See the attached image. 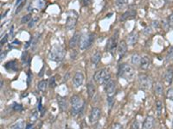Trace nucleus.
I'll return each instance as SVG.
<instances>
[{"label":"nucleus","mask_w":173,"mask_h":129,"mask_svg":"<svg viewBox=\"0 0 173 129\" xmlns=\"http://www.w3.org/2000/svg\"><path fill=\"white\" fill-rule=\"evenodd\" d=\"M47 87H48V81H46V80H42L37 84L38 90L42 92H44L47 90Z\"/></svg>","instance_id":"obj_24"},{"label":"nucleus","mask_w":173,"mask_h":129,"mask_svg":"<svg viewBox=\"0 0 173 129\" xmlns=\"http://www.w3.org/2000/svg\"><path fill=\"white\" fill-rule=\"evenodd\" d=\"M118 75L126 81H133L135 78V71L131 65L124 63L119 66Z\"/></svg>","instance_id":"obj_1"},{"label":"nucleus","mask_w":173,"mask_h":129,"mask_svg":"<svg viewBox=\"0 0 173 129\" xmlns=\"http://www.w3.org/2000/svg\"><path fill=\"white\" fill-rule=\"evenodd\" d=\"M164 79L165 82L168 84H171L172 83L173 80V70L172 69H168L165 72V76H164Z\"/></svg>","instance_id":"obj_19"},{"label":"nucleus","mask_w":173,"mask_h":129,"mask_svg":"<svg viewBox=\"0 0 173 129\" xmlns=\"http://www.w3.org/2000/svg\"><path fill=\"white\" fill-rule=\"evenodd\" d=\"M135 16H136V10L135 9H129V10L125 11V13L121 16L120 21L123 22V21H125L126 19L133 18V17H134Z\"/></svg>","instance_id":"obj_18"},{"label":"nucleus","mask_w":173,"mask_h":129,"mask_svg":"<svg viewBox=\"0 0 173 129\" xmlns=\"http://www.w3.org/2000/svg\"><path fill=\"white\" fill-rule=\"evenodd\" d=\"M31 128H32V125H28V126H27V128H26V129H30Z\"/></svg>","instance_id":"obj_46"},{"label":"nucleus","mask_w":173,"mask_h":129,"mask_svg":"<svg viewBox=\"0 0 173 129\" xmlns=\"http://www.w3.org/2000/svg\"><path fill=\"white\" fill-rule=\"evenodd\" d=\"M169 26L172 28H173V13L169 17Z\"/></svg>","instance_id":"obj_34"},{"label":"nucleus","mask_w":173,"mask_h":129,"mask_svg":"<svg viewBox=\"0 0 173 129\" xmlns=\"http://www.w3.org/2000/svg\"><path fill=\"white\" fill-rule=\"evenodd\" d=\"M81 2H82V4L84 6H88L91 4L92 0H81Z\"/></svg>","instance_id":"obj_38"},{"label":"nucleus","mask_w":173,"mask_h":129,"mask_svg":"<svg viewBox=\"0 0 173 129\" xmlns=\"http://www.w3.org/2000/svg\"><path fill=\"white\" fill-rule=\"evenodd\" d=\"M22 109H23V108H22V106H21L20 104H17V103L14 104V110L20 111Z\"/></svg>","instance_id":"obj_36"},{"label":"nucleus","mask_w":173,"mask_h":129,"mask_svg":"<svg viewBox=\"0 0 173 129\" xmlns=\"http://www.w3.org/2000/svg\"><path fill=\"white\" fill-rule=\"evenodd\" d=\"M164 1H166V2H167V1H169V0H164Z\"/></svg>","instance_id":"obj_48"},{"label":"nucleus","mask_w":173,"mask_h":129,"mask_svg":"<svg viewBox=\"0 0 173 129\" xmlns=\"http://www.w3.org/2000/svg\"><path fill=\"white\" fill-rule=\"evenodd\" d=\"M80 40H81V35H80V33L76 32L69 41V47L75 48L78 45V43L80 42Z\"/></svg>","instance_id":"obj_14"},{"label":"nucleus","mask_w":173,"mask_h":129,"mask_svg":"<svg viewBox=\"0 0 173 129\" xmlns=\"http://www.w3.org/2000/svg\"><path fill=\"white\" fill-rule=\"evenodd\" d=\"M166 96H167V97H168L170 100L173 101V88H171V89H169V90L167 91Z\"/></svg>","instance_id":"obj_31"},{"label":"nucleus","mask_w":173,"mask_h":129,"mask_svg":"<svg viewBox=\"0 0 173 129\" xmlns=\"http://www.w3.org/2000/svg\"><path fill=\"white\" fill-rule=\"evenodd\" d=\"M38 21V18L37 17H34V18H32L30 21H29V24H28V27H29V28H33L35 25H36V23H37V22Z\"/></svg>","instance_id":"obj_30"},{"label":"nucleus","mask_w":173,"mask_h":129,"mask_svg":"<svg viewBox=\"0 0 173 129\" xmlns=\"http://www.w3.org/2000/svg\"><path fill=\"white\" fill-rule=\"evenodd\" d=\"M116 4L119 6H121L124 4V1L123 0H116Z\"/></svg>","instance_id":"obj_42"},{"label":"nucleus","mask_w":173,"mask_h":129,"mask_svg":"<svg viewBox=\"0 0 173 129\" xmlns=\"http://www.w3.org/2000/svg\"><path fill=\"white\" fill-rule=\"evenodd\" d=\"M49 85H50V87H53V88L56 86V83H55V78H50V84H49Z\"/></svg>","instance_id":"obj_39"},{"label":"nucleus","mask_w":173,"mask_h":129,"mask_svg":"<svg viewBox=\"0 0 173 129\" xmlns=\"http://www.w3.org/2000/svg\"><path fill=\"white\" fill-rule=\"evenodd\" d=\"M154 92L158 96H162L163 93V86L161 83H157L154 85Z\"/></svg>","instance_id":"obj_20"},{"label":"nucleus","mask_w":173,"mask_h":129,"mask_svg":"<svg viewBox=\"0 0 173 129\" xmlns=\"http://www.w3.org/2000/svg\"><path fill=\"white\" fill-rule=\"evenodd\" d=\"M139 40V33L136 31V30H133V32H131L128 36H127V44L130 45V46H134L135 44L137 43Z\"/></svg>","instance_id":"obj_10"},{"label":"nucleus","mask_w":173,"mask_h":129,"mask_svg":"<svg viewBox=\"0 0 173 129\" xmlns=\"http://www.w3.org/2000/svg\"><path fill=\"white\" fill-rule=\"evenodd\" d=\"M118 37H119V31L116 30L114 36L108 40V41L106 43V51L113 52L114 50H115V48L117 47V44H118Z\"/></svg>","instance_id":"obj_7"},{"label":"nucleus","mask_w":173,"mask_h":129,"mask_svg":"<svg viewBox=\"0 0 173 129\" xmlns=\"http://www.w3.org/2000/svg\"><path fill=\"white\" fill-rule=\"evenodd\" d=\"M126 51H127V43L125 41H121L118 46V54L119 58H122L126 54Z\"/></svg>","instance_id":"obj_12"},{"label":"nucleus","mask_w":173,"mask_h":129,"mask_svg":"<svg viewBox=\"0 0 173 129\" xmlns=\"http://www.w3.org/2000/svg\"><path fill=\"white\" fill-rule=\"evenodd\" d=\"M154 124V118L152 116H147L142 125V129H152Z\"/></svg>","instance_id":"obj_15"},{"label":"nucleus","mask_w":173,"mask_h":129,"mask_svg":"<svg viewBox=\"0 0 173 129\" xmlns=\"http://www.w3.org/2000/svg\"><path fill=\"white\" fill-rule=\"evenodd\" d=\"M37 119V113H36V111H34L32 114H31V116H30V120L32 122H35Z\"/></svg>","instance_id":"obj_32"},{"label":"nucleus","mask_w":173,"mask_h":129,"mask_svg":"<svg viewBox=\"0 0 173 129\" xmlns=\"http://www.w3.org/2000/svg\"><path fill=\"white\" fill-rule=\"evenodd\" d=\"M116 85L115 82L113 80H110L108 83L106 84V93L107 97H114V93H115Z\"/></svg>","instance_id":"obj_9"},{"label":"nucleus","mask_w":173,"mask_h":129,"mask_svg":"<svg viewBox=\"0 0 173 129\" xmlns=\"http://www.w3.org/2000/svg\"><path fill=\"white\" fill-rule=\"evenodd\" d=\"M57 102L59 108L62 111H66L67 109V103L66 99L61 96H57Z\"/></svg>","instance_id":"obj_16"},{"label":"nucleus","mask_w":173,"mask_h":129,"mask_svg":"<svg viewBox=\"0 0 173 129\" xmlns=\"http://www.w3.org/2000/svg\"><path fill=\"white\" fill-rule=\"evenodd\" d=\"M172 128H173V126H172Z\"/></svg>","instance_id":"obj_49"},{"label":"nucleus","mask_w":173,"mask_h":129,"mask_svg":"<svg viewBox=\"0 0 173 129\" xmlns=\"http://www.w3.org/2000/svg\"><path fill=\"white\" fill-rule=\"evenodd\" d=\"M65 50L64 48L60 45H56L52 47L48 54V59L50 60L56 61V62H61L65 57Z\"/></svg>","instance_id":"obj_2"},{"label":"nucleus","mask_w":173,"mask_h":129,"mask_svg":"<svg viewBox=\"0 0 173 129\" xmlns=\"http://www.w3.org/2000/svg\"><path fill=\"white\" fill-rule=\"evenodd\" d=\"M29 53L25 51V52L23 53V54H22V62H23L24 64H27L29 63Z\"/></svg>","instance_id":"obj_27"},{"label":"nucleus","mask_w":173,"mask_h":129,"mask_svg":"<svg viewBox=\"0 0 173 129\" xmlns=\"http://www.w3.org/2000/svg\"><path fill=\"white\" fill-rule=\"evenodd\" d=\"M77 22V16L73 17V16H68L66 22V28L67 30H71L76 27Z\"/></svg>","instance_id":"obj_13"},{"label":"nucleus","mask_w":173,"mask_h":129,"mask_svg":"<svg viewBox=\"0 0 173 129\" xmlns=\"http://www.w3.org/2000/svg\"><path fill=\"white\" fill-rule=\"evenodd\" d=\"M110 78H111V75L109 71L106 69V68H103V69H100L99 71H97L95 73L94 76V79L97 83H107L110 81Z\"/></svg>","instance_id":"obj_3"},{"label":"nucleus","mask_w":173,"mask_h":129,"mask_svg":"<svg viewBox=\"0 0 173 129\" xmlns=\"http://www.w3.org/2000/svg\"><path fill=\"white\" fill-rule=\"evenodd\" d=\"M100 59H101V54H100V52L96 51V52L93 54V56H92L91 61H92L93 64H97L100 61Z\"/></svg>","instance_id":"obj_22"},{"label":"nucleus","mask_w":173,"mask_h":129,"mask_svg":"<svg viewBox=\"0 0 173 129\" xmlns=\"http://www.w3.org/2000/svg\"><path fill=\"white\" fill-rule=\"evenodd\" d=\"M23 4H24V2H23L21 4H19L18 5V9H17V10H16V14H18V12H19L20 10H21V9L23 8Z\"/></svg>","instance_id":"obj_41"},{"label":"nucleus","mask_w":173,"mask_h":129,"mask_svg":"<svg viewBox=\"0 0 173 129\" xmlns=\"http://www.w3.org/2000/svg\"><path fill=\"white\" fill-rule=\"evenodd\" d=\"M151 64V59L148 56H144L141 59V62H140V67L143 70H147L149 68Z\"/></svg>","instance_id":"obj_17"},{"label":"nucleus","mask_w":173,"mask_h":129,"mask_svg":"<svg viewBox=\"0 0 173 129\" xmlns=\"http://www.w3.org/2000/svg\"><path fill=\"white\" fill-rule=\"evenodd\" d=\"M23 128H24V121L23 120H19L11 126L10 129H23Z\"/></svg>","instance_id":"obj_25"},{"label":"nucleus","mask_w":173,"mask_h":129,"mask_svg":"<svg viewBox=\"0 0 173 129\" xmlns=\"http://www.w3.org/2000/svg\"><path fill=\"white\" fill-rule=\"evenodd\" d=\"M100 115H101V111L100 109L98 108H94L91 113H90V115H89V120L92 124H95L96 122L99 121L100 118Z\"/></svg>","instance_id":"obj_8"},{"label":"nucleus","mask_w":173,"mask_h":129,"mask_svg":"<svg viewBox=\"0 0 173 129\" xmlns=\"http://www.w3.org/2000/svg\"><path fill=\"white\" fill-rule=\"evenodd\" d=\"M141 59H142V57L139 55V54H133V56H132V59H131V62H132V64H135V65L140 64Z\"/></svg>","instance_id":"obj_23"},{"label":"nucleus","mask_w":173,"mask_h":129,"mask_svg":"<svg viewBox=\"0 0 173 129\" xmlns=\"http://www.w3.org/2000/svg\"><path fill=\"white\" fill-rule=\"evenodd\" d=\"M95 41V35L93 33H88L86 35H83L81 37V40H80V49L81 50H86L88 47H90L91 45L93 44Z\"/></svg>","instance_id":"obj_4"},{"label":"nucleus","mask_w":173,"mask_h":129,"mask_svg":"<svg viewBox=\"0 0 173 129\" xmlns=\"http://www.w3.org/2000/svg\"><path fill=\"white\" fill-rule=\"evenodd\" d=\"M39 2H42V0H39ZM45 4H40V7L42 8V7H43Z\"/></svg>","instance_id":"obj_45"},{"label":"nucleus","mask_w":173,"mask_h":129,"mask_svg":"<svg viewBox=\"0 0 173 129\" xmlns=\"http://www.w3.org/2000/svg\"><path fill=\"white\" fill-rule=\"evenodd\" d=\"M162 108H163V103H162V101H157V102H156V109H157V113H158V116L161 115Z\"/></svg>","instance_id":"obj_28"},{"label":"nucleus","mask_w":173,"mask_h":129,"mask_svg":"<svg viewBox=\"0 0 173 129\" xmlns=\"http://www.w3.org/2000/svg\"><path fill=\"white\" fill-rule=\"evenodd\" d=\"M7 40H8V35H5L4 37L1 40V46H3L4 43H6V41H7Z\"/></svg>","instance_id":"obj_37"},{"label":"nucleus","mask_w":173,"mask_h":129,"mask_svg":"<svg viewBox=\"0 0 173 129\" xmlns=\"http://www.w3.org/2000/svg\"><path fill=\"white\" fill-rule=\"evenodd\" d=\"M32 19L31 17V15L30 14H28V15H26L25 17H23V18L21 19V23H27V22H29V21Z\"/></svg>","instance_id":"obj_29"},{"label":"nucleus","mask_w":173,"mask_h":129,"mask_svg":"<svg viewBox=\"0 0 173 129\" xmlns=\"http://www.w3.org/2000/svg\"><path fill=\"white\" fill-rule=\"evenodd\" d=\"M95 92H96V90H95V87L93 83H89L87 84V94L89 96L90 98H93L95 95Z\"/></svg>","instance_id":"obj_21"},{"label":"nucleus","mask_w":173,"mask_h":129,"mask_svg":"<svg viewBox=\"0 0 173 129\" xmlns=\"http://www.w3.org/2000/svg\"><path fill=\"white\" fill-rule=\"evenodd\" d=\"M123 1H124V4H127L129 0H123Z\"/></svg>","instance_id":"obj_47"},{"label":"nucleus","mask_w":173,"mask_h":129,"mask_svg":"<svg viewBox=\"0 0 173 129\" xmlns=\"http://www.w3.org/2000/svg\"><path fill=\"white\" fill-rule=\"evenodd\" d=\"M172 55H173V47L172 48H171V49L169 50V53H168V55H167L168 59H172Z\"/></svg>","instance_id":"obj_40"},{"label":"nucleus","mask_w":173,"mask_h":129,"mask_svg":"<svg viewBox=\"0 0 173 129\" xmlns=\"http://www.w3.org/2000/svg\"><path fill=\"white\" fill-rule=\"evenodd\" d=\"M5 68L8 69V70H12V71H17V63L15 60L13 61H10L8 63L5 64Z\"/></svg>","instance_id":"obj_26"},{"label":"nucleus","mask_w":173,"mask_h":129,"mask_svg":"<svg viewBox=\"0 0 173 129\" xmlns=\"http://www.w3.org/2000/svg\"><path fill=\"white\" fill-rule=\"evenodd\" d=\"M139 83L140 87L145 91H148L152 87V78L145 73L139 74Z\"/></svg>","instance_id":"obj_5"},{"label":"nucleus","mask_w":173,"mask_h":129,"mask_svg":"<svg viewBox=\"0 0 173 129\" xmlns=\"http://www.w3.org/2000/svg\"><path fill=\"white\" fill-rule=\"evenodd\" d=\"M70 101L72 105V113H74V115H76L83 107V101L81 100V98L77 95L73 96Z\"/></svg>","instance_id":"obj_6"},{"label":"nucleus","mask_w":173,"mask_h":129,"mask_svg":"<svg viewBox=\"0 0 173 129\" xmlns=\"http://www.w3.org/2000/svg\"><path fill=\"white\" fill-rule=\"evenodd\" d=\"M107 101L109 103V107L112 108V106H113V104L114 102V100L113 99V97H107Z\"/></svg>","instance_id":"obj_35"},{"label":"nucleus","mask_w":173,"mask_h":129,"mask_svg":"<svg viewBox=\"0 0 173 129\" xmlns=\"http://www.w3.org/2000/svg\"><path fill=\"white\" fill-rule=\"evenodd\" d=\"M21 2L23 3V2H24V1H23V0H17V3H16V4H17V5L18 6L20 4H21Z\"/></svg>","instance_id":"obj_44"},{"label":"nucleus","mask_w":173,"mask_h":129,"mask_svg":"<svg viewBox=\"0 0 173 129\" xmlns=\"http://www.w3.org/2000/svg\"><path fill=\"white\" fill-rule=\"evenodd\" d=\"M12 44H13V45H20V41H17V40H16V41H15Z\"/></svg>","instance_id":"obj_43"},{"label":"nucleus","mask_w":173,"mask_h":129,"mask_svg":"<svg viewBox=\"0 0 173 129\" xmlns=\"http://www.w3.org/2000/svg\"><path fill=\"white\" fill-rule=\"evenodd\" d=\"M84 81V76L81 72H76L74 78H73V83L76 88H79L82 85Z\"/></svg>","instance_id":"obj_11"},{"label":"nucleus","mask_w":173,"mask_h":129,"mask_svg":"<svg viewBox=\"0 0 173 129\" xmlns=\"http://www.w3.org/2000/svg\"><path fill=\"white\" fill-rule=\"evenodd\" d=\"M111 129H124L123 126L119 123H114L113 126H112V128Z\"/></svg>","instance_id":"obj_33"}]
</instances>
